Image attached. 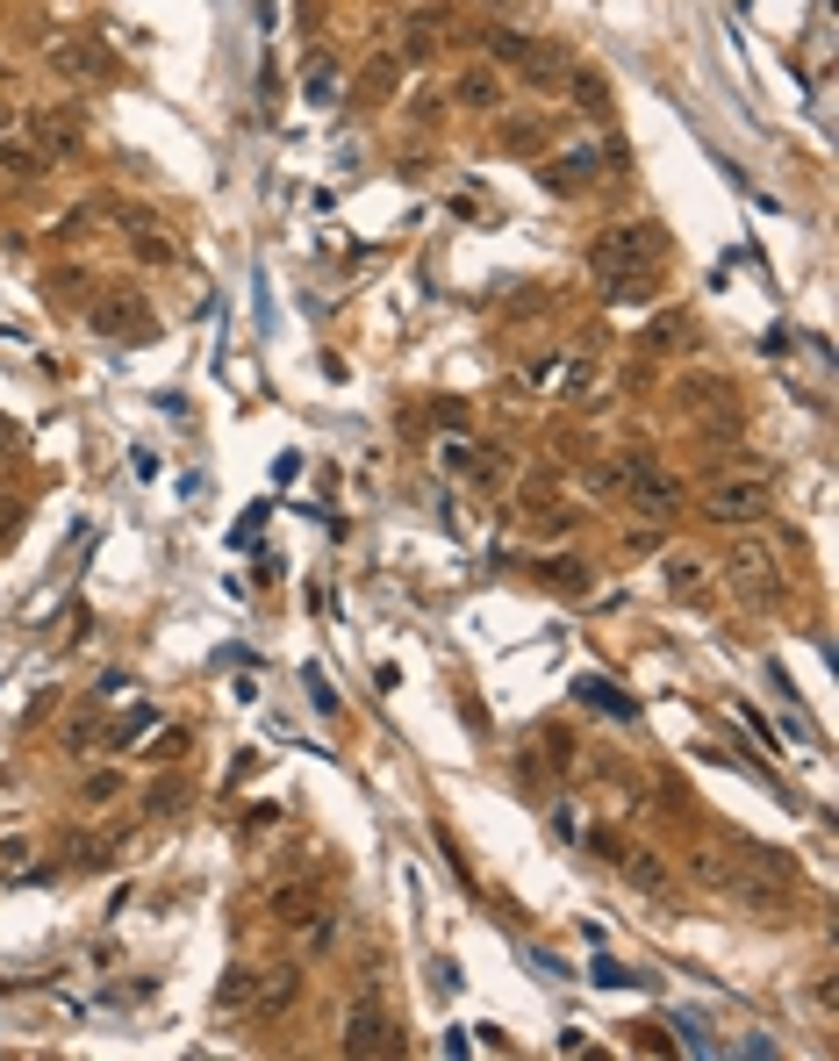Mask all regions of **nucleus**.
<instances>
[{
	"mask_svg": "<svg viewBox=\"0 0 839 1061\" xmlns=\"http://www.w3.org/2000/svg\"><path fill=\"white\" fill-rule=\"evenodd\" d=\"M574 688H582V703H596V710H617V718H632V696H617V688L603 682V674H582Z\"/></svg>",
	"mask_w": 839,
	"mask_h": 1061,
	"instance_id": "dca6fc26",
	"label": "nucleus"
},
{
	"mask_svg": "<svg viewBox=\"0 0 839 1061\" xmlns=\"http://www.w3.org/2000/svg\"><path fill=\"white\" fill-rule=\"evenodd\" d=\"M144 804H151V810H180V804H187V796H180V782H166V789L151 782V796H144Z\"/></svg>",
	"mask_w": 839,
	"mask_h": 1061,
	"instance_id": "c85d7f7f",
	"label": "nucleus"
},
{
	"mask_svg": "<svg viewBox=\"0 0 839 1061\" xmlns=\"http://www.w3.org/2000/svg\"><path fill=\"white\" fill-rule=\"evenodd\" d=\"M696 882H710V890H725L732 875H725V861H718V854H696Z\"/></svg>",
	"mask_w": 839,
	"mask_h": 1061,
	"instance_id": "bb28decb",
	"label": "nucleus"
},
{
	"mask_svg": "<svg viewBox=\"0 0 839 1061\" xmlns=\"http://www.w3.org/2000/svg\"><path fill=\"white\" fill-rule=\"evenodd\" d=\"M294 990H302V968H273V976L258 983V1011H288Z\"/></svg>",
	"mask_w": 839,
	"mask_h": 1061,
	"instance_id": "4468645a",
	"label": "nucleus"
},
{
	"mask_svg": "<svg viewBox=\"0 0 839 1061\" xmlns=\"http://www.w3.org/2000/svg\"><path fill=\"white\" fill-rule=\"evenodd\" d=\"M668 588L682 602H703V560H689V552H674L668 560Z\"/></svg>",
	"mask_w": 839,
	"mask_h": 1061,
	"instance_id": "2eb2a0df",
	"label": "nucleus"
},
{
	"mask_svg": "<svg viewBox=\"0 0 839 1061\" xmlns=\"http://www.w3.org/2000/svg\"><path fill=\"white\" fill-rule=\"evenodd\" d=\"M144 754H158V760H187V732H166L158 746H144Z\"/></svg>",
	"mask_w": 839,
	"mask_h": 1061,
	"instance_id": "cd10ccee",
	"label": "nucleus"
},
{
	"mask_svg": "<svg viewBox=\"0 0 839 1061\" xmlns=\"http://www.w3.org/2000/svg\"><path fill=\"white\" fill-rule=\"evenodd\" d=\"M481 51H488V65L532 72V58L546 51V44H532V36H516V29H481Z\"/></svg>",
	"mask_w": 839,
	"mask_h": 1061,
	"instance_id": "9d476101",
	"label": "nucleus"
},
{
	"mask_svg": "<svg viewBox=\"0 0 839 1061\" xmlns=\"http://www.w3.org/2000/svg\"><path fill=\"white\" fill-rule=\"evenodd\" d=\"M674 1033H682V1040L696 1047V1054H718V1040H710V1033H703V1019H674Z\"/></svg>",
	"mask_w": 839,
	"mask_h": 1061,
	"instance_id": "a878e982",
	"label": "nucleus"
},
{
	"mask_svg": "<svg viewBox=\"0 0 839 1061\" xmlns=\"http://www.w3.org/2000/svg\"><path fill=\"white\" fill-rule=\"evenodd\" d=\"M588 983H603V990H646V976H639V968H617V961H596Z\"/></svg>",
	"mask_w": 839,
	"mask_h": 1061,
	"instance_id": "412c9836",
	"label": "nucleus"
},
{
	"mask_svg": "<svg viewBox=\"0 0 839 1061\" xmlns=\"http://www.w3.org/2000/svg\"><path fill=\"white\" fill-rule=\"evenodd\" d=\"M86 324L101 344H137L151 330V294L144 288H101V302L86 308Z\"/></svg>",
	"mask_w": 839,
	"mask_h": 1061,
	"instance_id": "20e7f679",
	"label": "nucleus"
},
{
	"mask_svg": "<svg viewBox=\"0 0 839 1061\" xmlns=\"http://www.w3.org/2000/svg\"><path fill=\"white\" fill-rule=\"evenodd\" d=\"M452 101H460V108H474V115L502 108V80H496V65H466L460 80H452Z\"/></svg>",
	"mask_w": 839,
	"mask_h": 1061,
	"instance_id": "1a4fd4ad",
	"label": "nucleus"
},
{
	"mask_svg": "<svg viewBox=\"0 0 839 1061\" xmlns=\"http://www.w3.org/2000/svg\"><path fill=\"white\" fill-rule=\"evenodd\" d=\"M29 144H36L44 158H72V151L86 144V115H80L72 101H58V108H36V115H29Z\"/></svg>",
	"mask_w": 839,
	"mask_h": 1061,
	"instance_id": "423d86ee",
	"label": "nucleus"
},
{
	"mask_svg": "<svg viewBox=\"0 0 839 1061\" xmlns=\"http://www.w3.org/2000/svg\"><path fill=\"white\" fill-rule=\"evenodd\" d=\"M538 582L567 588V596H582V588H588V566H574V560H546V574H538Z\"/></svg>",
	"mask_w": 839,
	"mask_h": 1061,
	"instance_id": "aec40b11",
	"label": "nucleus"
},
{
	"mask_svg": "<svg viewBox=\"0 0 839 1061\" xmlns=\"http://www.w3.org/2000/svg\"><path fill=\"white\" fill-rule=\"evenodd\" d=\"M144 732H158V710H130V718L115 724V746H130V739H144Z\"/></svg>",
	"mask_w": 839,
	"mask_h": 1061,
	"instance_id": "5701e85b",
	"label": "nucleus"
},
{
	"mask_svg": "<svg viewBox=\"0 0 839 1061\" xmlns=\"http://www.w3.org/2000/svg\"><path fill=\"white\" fill-rule=\"evenodd\" d=\"M703 516L725 530H746L768 516V480H710L703 488Z\"/></svg>",
	"mask_w": 839,
	"mask_h": 1061,
	"instance_id": "39448f33",
	"label": "nucleus"
},
{
	"mask_svg": "<svg viewBox=\"0 0 839 1061\" xmlns=\"http://www.w3.org/2000/svg\"><path fill=\"white\" fill-rule=\"evenodd\" d=\"M273 911H280V925L316 918V890H308V882H280V890H273Z\"/></svg>",
	"mask_w": 839,
	"mask_h": 1061,
	"instance_id": "ddd939ff",
	"label": "nucleus"
},
{
	"mask_svg": "<svg viewBox=\"0 0 839 1061\" xmlns=\"http://www.w3.org/2000/svg\"><path fill=\"white\" fill-rule=\"evenodd\" d=\"M574 101H582V108H588L596 122L610 115V108H603V80H596V72H574Z\"/></svg>",
	"mask_w": 839,
	"mask_h": 1061,
	"instance_id": "4be33fe9",
	"label": "nucleus"
},
{
	"mask_svg": "<svg viewBox=\"0 0 839 1061\" xmlns=\"http://www.w3.org/2000/svg\"><path fill=\"white\" fill-rule=\"evenodd\" d=\"M244 997H252V968H230V983L216 990V1004H244Z\"/></svg>",
	"mask_w": 839,
	"mask_h": 1061,
	"instance_id": "393cba45",
	"label": "nucleus"
},
{
	"mask_svg": "<svg viewBox=\"0 0 839 1061\" xmlns=\"http://www.w3.org/2000/svg\"><path fill=\"white\" fill-rule=\"evenodd\" d=\"M725 582H732L746 602H775V596H782V560H775L768 538H732V552H725Z\"/></svg>",
	"mask_w": 839,
	"mask_h": 1061,
	"instance_id": "7ed1b4c3",
	"label": "nucleus"
},
{
	"mask_svg": "<svg viewBox=\"0 0 839 1061\" xmlns=\"http://www.w3.org/2000/svg\"><path fill=\"white\" fill-rule=\"evenodd\" d=\"M596 166H603V151H560V158H546V172H538V180H546L552 194H582L588 180H596Z\"/></svg>",
	"mask_w": 839,
	"mask_h": 1061,
	"instance_id": "6e6552de",
	"label": "nucleus"
},
{
	"mask_svg": "<svg viewBox=\"0 0 839 1061\" xmlns=\"http://www.w3.org/2000/svg\"><path fill=\"white\" fill-rule=\"evenodd\" d=\"M51 65L65 72V80H108V72H115V65H108V51H101V44H58V58H51Z\"/></svg>",
	"mask_w": 839,
	"mask_h": 1061,
	"instance_id": "f8f14e48",
	"label": "nucleus"
},
{
	"mask_svg": "<svg viewBox=\"0 0 839 1061\" xmlns=\"http://www.w3.org/2000/svg\"><path fill=\"white\" fill-rule=\"evenodd\" d=\"M610 480L632 496L639 516H660V524H674V510H682V480H674L660 460H646V452H624V460L610 466Z\"/></svg>",
	"mask_w": 839,
	"mask_h": 1061,
	"instance_id": "f03ea898",
	"label": "nucleus"
},
{
	"mask_svg": "<svg viewBox=\"0 0 839 1061\" xmlns=\"http://www.w3.org/2000/svg\"><path fill=\"white\" fill-rule=\"evenodd\" d=\"M130 252H137L144 266H166V258H172V237H166V230H151V223H137V237H130Z\"/></svg>",
	"mask_w": 839,
	"mask_h": 1061,
	"instance_id": "a211bd4d",
	"label": "nucleus"
},
{
	"mask_svg": "<svg viewBox=\"0 0 839 1061\" xmlns=\"http://www.w3.org/2000/svg\"><path fill=\"white\" fill-rule=\"evenodd\" d=\"M394 1019L374 1004V997H360L352 1004V1019H344V1054H394Z\"/></svg>",
	"mask_w": 839,
	"mask_h": 1061,
	"instance_id": "0eeeda50",
	"label": "nucleus"
},
{
	"mask_svg": "<svg viewBox=\"0 0 839 1061\" xmlns=\"http://www.w3.org/2000/svg\"><path fill=\"white\" fill-rule=\"evenodd\" d=\"M624 875H632L639 890H653V897L668 890V868H660V854H632V861H624Z\"/></svg>",
	"mask_w": 839,
	"mask_h": 1061,
	"instance_id": "6ab92c4d",
	"label": "nucleus"
},
{
	"mask_svg": "<svg viewBox=\"0 0 839 1061\" xmlns=\"http://www.w3.org/2000/svg\"><path fill=\"white\" fill-rule=\"evenodd\" d=\"M538 144H546V122H538V115H516L510 130H502V151H516V158L538 151Z\"/></svg>",
	"mask_w": 839,
	"mask_h": 1061,
	"instance_id": "f3484780",
	"label": "nucleus"
},
{
	"mask_svg": "<svg viewBox=\"0 0 839 1061\" xmlns=\"http://www.w3.org/2000/svg\"><path fill=\"white\" fill-rule=\"evenodd\" d=\"M36 172H51V158L36 151L29 137H8V130H0V180H15V187H22V180H36Z\"/></svg>",
	"mask_w": 839,
	"mask_h": 1061,
	"instance_id": "9b49d317",
	"label": "nucleus"
},
{
	"mask_svg": "<svg viewBox=\"0 0 839 1061\" xmlns=\"http://www.w3.org/2000/svg\"><path fill=\"white\" fill-rule=\"evenodd\" d=\"M660 252H668V237H660L653 223H610L596 244H588V273L603 280V294L639 302V294H653V280H660Z\"/></svg>",
	"mask_w": 839,
	"mask_h": 1061,
	"instance_id": "f257e3e1",
	"label": "nucleus"
},
{
	"mask_svg": "<svg viewBox=\"0 0 839 1061\" xmlns=\"http://www.w3.org/2000/svg\"><path fill=\"white\" fill-rule=\"evenodd\" d=\"M308 101H338V65H316V72H308Z\"/></svg>",
	"mask_w": 839,
	"mask_h": 1061,
	"instance_id": "b1692460",
	"label": "nucleus"
},
{
	"mask_svg": "<svg viewBox=\"0 0 839 1061\" xmlns=\"http://www.w3.org/2000/svg\"><path fill=\"white\" fill-rule=\"evenodd\" d=\"M438 460H446L452 474H474V460H481V452H474V446H446V452H438Z\"/></svg>",
	"mask_w": 839,
	"mask_h": 1061,
	"instance_id": "c756f323",
	"label": "nucleus"
},
{
	"mask_svg": "<svg viewBox=\"0 0 839 1061\" xmlns=\"http://www.w3.org/2000/svg\"><path fill=\"white\" fill-rule=\"evenodd\" d=\"M15 516H22V502H15V496H0V530H15Z\"/></svg>",
	"mask_w": 839,
	"mask_h": 1061,
	"instance_id": "2f4dec72",
	"label": "nucleus"
},
{
	"mask_svg": "<svg viewBox=\"0 0 839 1061\" xmlns=\"http://www.w3.org/2000/svg\"><path fill=\"white\" fill-rule=\"evenodd\" d=\"M524 961H532V968H538V976H546V983H560V976H567L560 961H552V954H538V947H532V954H524Z\"/></svg>",
	"mask_w": 839,
	"mask_h": 1061,
	"instance_id": "7c9ffc66",
	"label": "nucleus"
}]
</instances>
